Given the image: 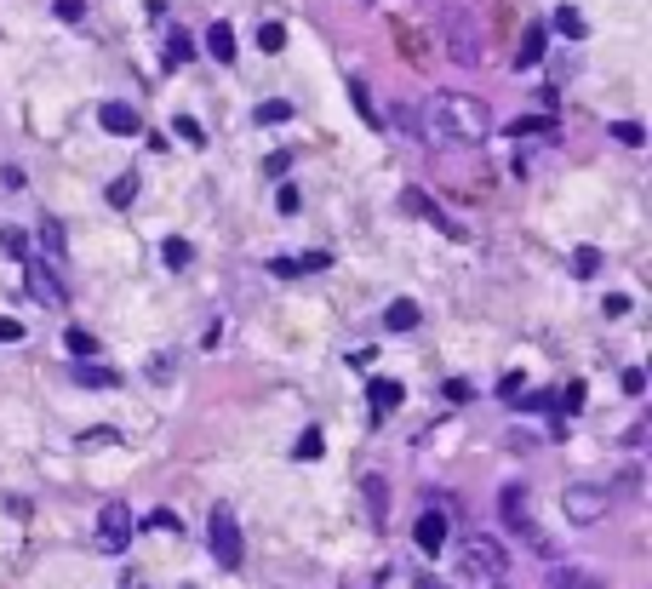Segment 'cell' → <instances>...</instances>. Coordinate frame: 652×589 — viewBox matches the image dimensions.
Instances as JSON below:
<instances>
[{
    "label": "cell",
    "instance_id": "6da1fadb",
    "mask_svg": "<svg viewBox=\"0 0 652 589\" xmlns=\"http://www.w3.org/2000/svg\"><path fill=\"white\" fill-rule=\"evenodd\" d=\"M424 121H429V143H481L492 132V109L475 92H435Z\"/></svg>",
    "mask_w": 652,
    "mask_h": 589
},
{
    "label": "cell",
    "instance_id": "7a4b0ae2",
    "mask_svg": "<svg viewBox=\"0 0 652 589\" xmlns=\"http://www.w3.org/2000/svg\"><path fill=\"white\" fill-rule=\"evenodd\" d=\"M504 561H510L504 543L487 538V532H469V543L458 550V566H464L469 578H504Z\"/></svg>",
    "mask_w": 652,
    "mask_h": 589
},
{
    "label": "cell",
    "instance_id": "3957f363",
    "mask_svg": "<svg viewBox=\"0 0 652 589\" xmlns=\"http://www.w3.org/2000/svg\"><path fill=\"white\" fill-rule=\"evenodd\" d=\"M126 543H132V510L121 504V498H109L98 510V550L103 555H126Z\"/></svg>",
    "mask_w": 652,
    "mask_h": 589
},
{
    "label": "cell",
    "instance_id": "277c9868",
    "mask_svg": "<svg viewBox=\"0 0 652 589\" xmlns=\"http://www.w3.org/2000/svg\"><path fill=\"white\" fill-rule=\"evenodd\" d=\"M212 561L241 566V521H235L229 504H212Z\"/></svg>",
    "mask_w": 652,
    "mask_h": 589
},
{
    "label": "cell",
    "instance_id": "5b68a950",
    "mask_svg": "<svg viewBox=\"0 0 652 589\" xmlns=\"http://www.w3.org/2000/svg\"><path fill=\"white\" fill-rule=\"evenodd\" d=\"M606 504H613V498H606L601 487H567L561 492V510H567V521H578V527H595V521L606 515Z\"/></svg>",
    "mask_w": 652,
    "mask_h": 589
},
{
    "label": "cell",
    "instance_id": "8992f818",
    "mask_svg": "<svg viewBox=\"0 0 652 589\" xmlns=\"http://www.w3.org/2000/svg\"><path fill=\"white\" fill-rule=\"evenodd\" d=\"M401 206H406L412 217H424V224H435L441 235H452V241H469V229H464V224H452V217H447L441 206H435L424 189H401Z\"/></svg>",
    "mask_w": 652,
    "mask_h": 589
},
{
    "label": "cell",
    "instance_id": "52a82bcc",
    "mask_svg": "<svg viewBox=\"0 0 652 589\" xmlns=\"http://www.w3.org/2000/svg\"><path fill=\"white\" fill-rule=\"evenodd\" d=\"M24 280H29V292L47 303V310H63V287H58V275L47 258H24Z\"/></svg>",
    "mask_w": 652,
    "mask_h": 589
},
{
    "label": "cell",
    "instance_id": "ba28073f",
    "mask_svg": "<svg viewBox=\"0 0 652 589\" xmlns=\"http://www.w3.org/2000/svg\"><path fill=\"white\" fill-rule=\"evenodd\" d=\"M412 543H418L424 555H435V550L447 543V510H441V504H429V510L418 515V527H412Z\"/></svg>",
    "mask_w": 652,
    "mask_h": 589
},
{
    "label": "cell",
    "instance_id": "9c48e42d",
    "mask_svg": "<svg viewBox=\"0 0 652 589\" xmlns=\"http://www.w3.org/2000/svg\"><path fill=\"white\" fill-rule=\"evenodd\" d=\"M498 515L515 527V538L527 532V527H532V498H527V487H504V492H498Z\"/></svg>",
    "mask_w": 652,
    "mask_h": 589
},
{
    "label": "cell",
    "instance_id": "30bf717a",
    "mask_svg": "<svg viewBox=\"0 0 652 589\" xmlns=\"http://www.w3.org/2000/svg\"><path fill=\"white\" fill-rule=\"evenodd\" d=\"M543 589H606L601 573H590V566H550V578H543Z\"/></svg>",
    "mask_w": 652,
    "mask_h": 589
},
{
    "label": "cell",
    "instance_id": "8fae6325",
    "mask_svg": "<svg viewBox=\"0 0 652 589\" xmlns=\"http://www.w3.org/2000/svg\"><path fill=\"white\" fill-rule=\"evenodd\" d=\"M447 52H452V63H481V40H475V29L464 24V17H452L447 24Z\"/></svg>",
    "mask_w": 652,
    "mask_h": 589
},
{
    "label": "cell",
    "instance_id": "7c38bea8",
    "mask_svg": "<svg viewBox=\"0 0 652 589\" xmlns=\"http://www.w3.org/2000/svg\"><path fill=\"white\" fill-rule=\"evenodd\" d=\"M98 126H103L109 138H132L138 132V109L132 103H103L98 109Z\"/></svg>",
    "mask_w": 652,
    "mask_h": 589
},
{
    "label": "cell",
    "instance_id": "4fadbf2b",
    "mask_svg": "<svg viewBox=\"0 0 652 589\" xmlns=\"http://www.w3.org/2000/svg\"><path fill=\"white\" fill-rule=\"evenodd\" d=\"M543 47H550V29H543V24H527V29H521V40H515V69H532V63L543 58Z\"/></svg>",
    "mask_w": 652,
    "mask_h": 589
},
{
    "label": "cell",
    "instance_id": "5bb4252c",
    "mask_svg": "<svg viewBox=\"0 0 652 589\" xmlns=\"http://www.w3.org/2000/svg\"><path fill=\"white\" fill-rule=\"evenodd\" d=\"M401 395H406V389H401L395 378H373V389H366V401H373V418H389V412L401 406Z\"/></svg>",
    "mask_w": 652,
    "mask_h": 589
},
{
    "label": "cell",
    "instance_id": "9a60e30c",
    "mask_svg": "<svg viewBox=\"0 0 652 589\" xmlns=\"http://www.w3.org/2000/svg\"><path fill=\"white\" fill-rule=\"evenodd\" d=\"M418 321H424V310H418L412 298H395V303L384 310V326H389V332H412Z\"/></svg>",
    "mask_w": 652,
    "mask_h": 589
},
{
    "label": "cell",
    "instance_id": "2e32d148",
    "mask_svg": "<svg viewBox=\"0 0 652 589\" xmlns=\"http://www.w3.org/2000/svg\"><path fill=\"white\" fill-rule=\"evenodd\" d=\"M510 406H521V412H555V418H561V389H521Z\"/></svg>",
    "mask_w": 652,
    "mask_h": 589
},
{
    "label": "cell",
    "instance_id": "e0dca14e",
    "mask_svg": "<svg viewBox=\"0 0 652 589\" xmlns=\"http://www.w3.org/2000/svg\"><path fill=\"white\" fill-rule=\"evenodd\" d=\"M75 384H86V389H115L121 373H115V366H98V361H80V366H75Z\"/></svg>",
    "mask_w": 652,
    "mask_h": 589
},
{
    "label": "cell",
    "instance_id": "ac0fdd59",
    "mask_svg": "<svg viewBox=\"0 0 652 589\" xmlns=\"http://www.w3.org/2000/svg\"><path fill=\"white\" fill-rule=\"evenodd\" d=\"M206 52H212L217 63H235V29H229V24H212V29H206Z\"/></svg>",
    "mask_w": 652,
    "mask_h": 589
},
{
    "label": "cell",
    "instance_id": "d6986e66",
    "mask_svg": "<svg viewBox=\"0 0 652 589\" xmlns=\"http://www.w3.org/2000/svg\"><path fill=\"white\" fill-rule=\"evenodd\" d=\"M63 343H69V355H80V361H98V355H103V343L86 332V326H69V332H63Z\"/></svg>",
    "mask_w": 652,
    "mask_h": 589
},
{
    "label": "cell",
    "instance_id": "ffe728a7",
    "mask_svg": "<svg viewBox=\"0 0 652 589\" xmlns=\"http://www.w3.org/2000/svg\"><path fill=\"white\" fill-rule=\"evenodd\" d=\"M161 258H166V269H189V264H195V247L184 241V235H166V241H161Z\"/></svg>",
    "mask_w": 652,
    "mask_h": 589
},
{
    "label": "cell",
    "instance_id": "44dd1931",
    "mask_svg": "<svg viewBox=\"0 0 652 589\" xmlns=\"http://www.w3.org/2000/svg\"><path fill=\"white\" fill-rule=\"evenodd\" d=\"M252 121L258 126H280V121H292V103L287 98H264V103L252 109Z\"/></svg>",
    "mask_w": 652,
    "mask_h": 589
},
{
    "label": "cell",
    "instance_id": "7402d4cb",
    "mask_svg": "<svg viewBox=\"0 0 652 589\" xmlns=\"http://www.w3.org/2000/svg\"><path fill=\"white\" fill-rule=\"evenodd\" d=\"M510 138H555V121L550 115H527V121L510 126Z\"/></svg>",
    "mask_w": 652,
    "mask_h": 589
},
{
    "label": "cell",
    "instance_id": "603a6c76",
    "mask_svg": "<svg viewBox=\"0 0 652 589\" xmlns=\"http://www.w3.org/2000/svg\"><path fill=\"white\" fill-rule=\"evenodd\" d=\"M132 201H138V172H121L109 184V206H132Z\"/></svg>",
    "mask_w": 652,
    "mask_h": 589
},
{
    "label": "cell",
    "instance_id": "cb8c5ba5",
    "mask_svg": "<svg viewBox=\"0 0 652 589\" xmlns=\"http://www.w3.org/2000/svg\"><path fill=\"white\" fill-rule=\"evenodd\" d=\"M350 98H355V109H361V121L378 132V103H373V92H366V80H350Z\"/></svg>",
    "mask_w": 652,
    "mask_h": 589
},
{
    "label": "cell",
    "instance_id": "d4e9b609",
    "mask_svg": "<svg viewBox=\"0 0 652 589\" xmlns=\"http://www.w3.org/2000/svg\"><path fill=\"white\" fill-rule=\"evenodd\" d=\"M573 275H601V247H573Z\"/></svg>",
    "mask_w": 652,
    "mask_h": 589
},
{
    "label": "cell",
    "instance_id": "484cf974",
    "mask_svg": "<svg viewBox=\"0 0 652 589\" xmlns=\"http://www.w3.org/2000/svg\"><path fill=\"white\" fill-rule=\"evenodd\" d=\"M555 29L567 40H584V12L578 6H555Z\"/></svg>",
    "mask_w": 652,
    "mask_h": 589
},
{
    "label": "cell",
    "instance_id": "4316f807",
    "mask_svg": "<svg viewBox=\"0 0 652 589\" xmlns=\"http://www.w3.org/2000/svg\"><path fill=\"white\" fill-rule=\"evenodd\" d=\"M189 58H195V40L189 35H172L166 40V69H178V63H189Z\"/></svg>",
    "mask_w": 652,
    "mask_h": 589
},
{
    "label": "cell",
    "instance_id": "83f0119b",
    "mask_svg": "<svg viewBox=\"0 0 652 589\" xmlns=\"http://www.w3.org/2000/svg\"><path fill=\"white\" fill-rule=\"evenodd\" d=\"M0 247H6L12 258H29V235H24V229H12V224H0Z\"/></svg>",
    "mask_w": 652,
    "mask_h": 589
},
{
    "label": "cell",
    "instance_id": "f1b7e54d",
    "mask_svg": "<svg viewBox=\"0 0 652 589\" xmlns=\"http://www.w3.org/2000/svg\"><path fill=\"white\" fill-rule=\"evenodd\" d=\"M258 47H264V52H280V47H287V24H264V29H258Z\"/></svg>",
    "mask_w": 652,
    "mask_h": 589
},
{
    "label": "cell",
    "instance_id": "f546056e",
    "mask_svg": "<svg viewBox=\"0 0 652 589\" xmlns=\"http://www.w3.org/2000/svg\"><path fill=\"white\" fill-rule=\"evenodd\" d=\"M172 126H178V138H184V143H195V149L206 143V132H201V121H195V115H178Z\"/></svg>",
    "mask_w": 652,
    "mask_h": 589
},
{
    "label": "cell",
    "instance_id": "4dcf8cb0",
    "mask_svg": "<svg viewBox=\"0 0 652 589\" xmlns=\"http://www.w3.org/2000/svg\"><path fill=\"white\" fill-rule=\"evenodd\" d=\"M321 447H326V435H321V429H303L292 452H298V458H321Z\"/></svg>",
    "mask_w": 652,
    "mask_h": 589
},
{
    "label": "cell",
    "instance_id": "1f68e13d",
    "mask_svg": "<svg viewBox=\"0 0 652 589\" xmlns=\"http://www.w3.org/2000/svg\"><path fill=\"white\" fill-rule=\"evenodd\" d=\"M366 510H373L378 521L389 515V492H384V481H366Z\"/></svg>",
    "mask_w": 652,
    "mask_h": 589
},
{
    "label": "cell",
    "instance_id": "d6a6232c",
    "mask_svg": "<svg viewBox=\"0 0 652 589\" xmlns=\"http://www.w3.org/2000/svg\"><path fill=\"white\" fill-rule=\"evenodd\" d=\"M613 138H618V143H629V149H641V143H647V132H641L636 121H618V126H613Z\"/></svg>",
    "mask_w": 652,
    "mask_h": 589
},
{
    "label": "cell",
    "instance_id": "836d02e7",
    "mask_svg": "<svg viewBox=\"0 0 652 589\" xmlns=\"http://www.w3.org/2000/svg\"><path fill=\"white\" fill-rule=\"evenodd\" d=\"M40 247H47V252H63V224H58V217L40 224Z\"/></svg>",
    "mask_w": 652,
    "mask_h": 589
},
{
    "label": "cell",
    "instance_id": "e575fe53",
    "mask_svg": "<svg viewBox=\"0 0 652 589\" xmlns=\"http://www.w3.org/2000/svg\"><path fill=\"white\" fill-rule=\"evenodd\" d=\"M115 441H121L115 429H86V435H80V447H86V452H98V447H115Z\"/></svg>",
    "mask_w": 652,
    "mask_h": 589
},
{
    "label": "cell",
    "instance_id": "d590c367",
    "mask_svg": "<svg viewBox=\"0 0 652 589\" xmlns=\"http://www.w3.org/2000/svg\"><path fill=\"white\" fill-rule=\"evenodd\" d=\"M447 401H452V406H464V401H475V389H469L464 378H447Z\"/></svg>",
    "mask_w": 652,
    "mask_h": 589
},
{
    "label": "cell",
    "instance_id": "8d00e7d4",
    "mask_svg": "<svg viewBox=\"0 0 652 589\" xmlns=\"http://www.w3.org/2000/svg\"><path fill=\"white\" fill-rule=\"evenodd\" d=\"M521 389H527V378H521V373H504V378H498V395H504V401H515Z\"/></svg>",
    "mask_w": 652,
    "mask_h": 589
},
{
    "label": "cell",
    "instance_id": "74e56055",
    "mask_svg": "<svg viewBox=\"0 0 652 589\" xmlns=\"http://www.w3.org/2000/svg\"><path fill=\"white\" fill-rule=\"evenodd\" d=\"M578 406H584V384H567V395H561V418H573Z\"/></svg>",
    "mask_w": 652,
    "mask_h": 589
},
{
    "label": "cell",
    "instance_id": "f35d334b",
    "mask_svg": "<svg viewBox=\"0 0 652 589\" xmlns=\"http://www.w3.org/2000/svg\"><path fill=\"white\" fill-rule=\"evenodd\" d=\"M0 343H24V321H12V315H0Z\"/></svg>",
    "mask_w": 652,
    "mask_h": 589
},
{
    "label": "cell",
    "instance_id": "ab89813d",
    "mask_svg": "<svg viewBox=\"0 0 652 589\" xmlns=\"http://www.w3.org/2000/svg\"><path fill=\"white\" fill-rule=\"evenodd\" d=\"M624 395H647V373H641V366H629V373H624Z\"/></svg>",
    "mask_w": 652,
    "mask_h": 589
},
{
    "label": "cell",
    "instance_id": "60d3db41",
    "mask_svg": "<svg viewBox=\"0 0 652 589\" xmlns=\"http://www.w3.org/2000/svg\"><path fill=\"white\" fill-rule=\"evenodd\" d=\"M52 12H58V17H69V24H75V17L86 12V0H52Z\"/></svg>",
    "mask_w": 652,
    "mask_h": 589
},
{
    "label": "cell",
    "instance_id": "b9f144b4",
    "mask_svg": "<svg viewBox=\"0 0 652 589\" xmlns=\"http://www.w3.org/2000/svg\"><path fill=\"white\" fill-rule=\"evenodd\" d=\"M264 172H269V178H287V172H292V155H269Z\"/></svg>",
    "mask_w": 652,
    "mask_h": 589
},
{
    "label": "cell",
    "instance_id": "7bdbcfd3",
    "mask_svg": "<svg viewBox=\"0 0 652 589\" xmlns=\"http://www.w3.org/2000/svg\"><path fill=\"white\" fill-rule=\"evenodd\" d=\"M326 264H332V252H303L298 258V269H326Z\"/></svg>",
    "mask_w": 652,
    "mask_h": 589
},
{
    "label": "cell",
    "instance_id": "ee69618b",
    "mask_svg": "<svg viewBox=\"0 0 652 589\" xmlns=\"http://www.w3.org/2000/svg\"><path fill=\"white\" fill-rule=\"evenodd\" d=\"M601 310H606V315H613V321H618V315H629V298H624V292H613V298H606V303H601Z\"/></svg>",
    "mask_w": 652,
    "mask_h": 589
},
{
    "label": "cell",
    "instance_id": "f6af8a7d",
    "mask_svg": "<svg viewBox=\"0 0 652 589\" xmlns=\"http://www.w3.org/2000/svg\"><path fill=\"white\" fill-rule=\"evenodd\" d=\"M269 269H275V275H303V269H298V258H269Z\"/></svg>",
    "mask_w": 652,
    "mask_h": 589
},
{
    "label": "cell",
    "instance_id": "bcb514c9",
    "mask_svg": "<svg viewBox=\"0 0 652 589\" xmlns=\"http://www.w3.org/2000/svg\"><path fill=\"white\" fill-rule=\"evenodd\" d=\"M418 589H447V584L441 578H418Z\"/></svg>",
    "mask_w": 652,
    "mask_h": 589
}]
</instances>
